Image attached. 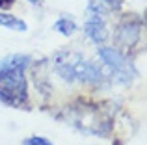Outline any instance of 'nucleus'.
<instances>
[{
  "label": "nucleus",
  "instance_id": "nucleus-9",
  "mask_svg": "<svg viewBox=\"0 0 147 145\" xmlns=\"http://www.w3.org/2000/svg\"><path fill=\"white\" fill-rule=\"evenodd\" d=\"M24 145H52L47 138H41V136H34V138L24 140Z\"/></svg>",
  "mask_w": 147,
  "mask_h": 145
},
{
  "label": "nucleus",
  "instance_id": "nucleus-12",
  "mask_svg": "<svg viewBox=\"0 0 147 145\" xmlns=\"http://www.w3.org/2000/svg\"><path fill=\"white\" fill-rule=\"evenodd\" d=\"M114 145H121V143H119V142H115V143H114Z\"/></svg>",
  "mask_w": 147,
  "mask_h": 145
},
{
  "label": "nucleus",
  "instance_id": "nucleus-1",
  "mask_svg": "<svg viewBox=\"0 0 147 145\" xmlns=\"http://www.w3.org/2000/svg\"><path fill=\"white\" fill-rule=\"evenodd\" d=\"M54 67L60 72L61 78L67 82H90L95 84L100 80V72L95 65H91L88 60H84L76 52H58L54 56Z\"/></svg>",
  "mask_w": 147,
  "mask_h": 145
},
{
  "label": "nucleus",
  "instance_id": "nucleus-6",
  "mask_svg": "<svg viewBox=\"0 0 147 145\" xmlns=\"http://www.w3.org/2000/svg\"><path fill=\"white\" fill-rule=\"evenodd\" d=\"M32 58L26 54H11L0 62V67H13V69H26L30 65Z\"/></svg>",
  "mask_w": 147,
  "mask_h": 145
},
{
  "label": "nucleus",
  "instance_id": "nucleus-5",
  "mask_svg": "<svg viewBox=\"0 0 147 145\" xmlns=\"http://www.w3.org/2000/svg\"><path fill=\"white\" fill-rule=\"evenodd\" d=\"M138 39H140V22L123 21L117 28V43L125 48H130L138 43Z\"/></svg>",
  "mask_w": 147,
  "mask_h": 145
},
{
  "label": "nucleus",
  "instance_id": "nucleus-10",
  "mask_svg": "<svg viewBox=\"0 0 147 145\" xmlns=\"http://www.w3.org/2000/svg\"><path fill=\"white\" fill-rule=\"evenodd\" d=\"M15 0H0V9H7V7L13 6Z\"/></svg>",
  "mask_w": 147,
  "mask_h": 145
},
{
  "label": "nucleus",
  "instance_id": "nucleus-8",
  "mask_svg": "<svg viewBox=\"0 0 147 145\" xmlns=\"http://www.w3.org/2000/svg\"><path fill=\"white\" fill-rule=\"evenodd\" d=\"M54 30H58V32L63 34V36H71L76 30V24L71 19H60V21H56V24H54Z\"/></svg>",
  "mask_w": 147,
  "mask_h": 145
},
{
  "label": "nucleus",
  "instance_id": "nucleus-4",
  "mask_svg": "<svg viewBox=\"0 0 147 145\" xmlns=\"http://www.w3.org/2000/svg\"><path fill=\"white\" fill-rule=\"evenodd\" d=\"M86 34L93 43H102L108 39V30L104 26V11L99 4L91 2L88 6V21H86Z\"/></svg>",
  "mask_w": 147,
  "mask_h": 145
},
{
  "label": "nucleus",
  "instance_id": "nucleus-11",
  "mask_svg": "<svg viewBox=\"0 0 147 145\" xmlns=\"http://www.w3.org/2000/svg\"><path fill=\"white\" fill-rule=\"evenodd\" d=\"M30 2H32V4H36V6H39V4H41V0H30Z\"/></svg>",
  "mask_w": 147,
  "mask_h": 145
},
{
  "label": "nucleus",
  "instance_id": "nucleus-7",
  "mask_svg": "<svg viewBox=\"0 0 147 145\" xmlns=\"http://www.w3.org/2000/svg\"><path fill=\"white\" fill-rule=\"evenodd\" d=\"M0 24L6 26V28L17 30V32H24V30L28 28L22 19H17V17H13V15H9V13H2V11H0Z\"/></svg>",
  "mask_w": 147,
  "mask_h": 145
},
{
  "label": "nucleus",
  "instance_id": "nucleus-3",
  "mask_svg": "<svg viewBox=\"0 0 147 145\" xmlns=\"http://www.w3.org/2000/svg\"><path fill=\"white\" fill-rule=\"evenodd\" d=\"M99 56L102 58V62L112 69V72L119 78V82L127 84L132 78H136V69L132 67V63H130L121 52L115 50V48L102 47V48H99Z\"/></svg>",
  "mask_w": 147,
  "mask_h": 145
},
{
  "label": "nucleus",
  "instance_id": "nucleus-2",
  "mask_svg": "<svg viewBox=\"0 0 147 145\" xmlns=\"http://www.w3.org/2000/svg\"><path fill=\"white\" fill-rule=\"evenodd\" d=\"M0 101L13 108L28 106V86L24 69L0 67Z\"/></svg>",
  "mask_w": 147,
  "mask_h": 145
}]
</instances>
